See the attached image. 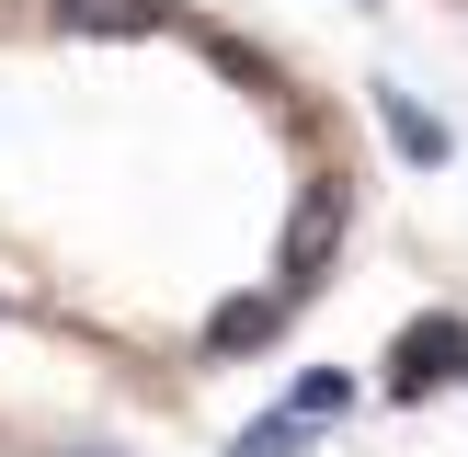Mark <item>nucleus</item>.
Segmentation results:
<instances>
[{
    "label": "nucleus",
    "mask_w": 468,
    "mask_h": 457,
    "mask_svg": "<svg viewBox=\"0 0 468 457\" xmlns=\"http://www.w3.org/2000/svg\"><path fill=\"white\" fill-rule=\"evenodd\" d=\"M332 228H343V183H309L297 218H286V286H297V297H309L320 263H332Z\"/></svg>",
    "instance_id": "obj_1"
},
{
    "label": "nucleus",
    "mask_w": 468,
    "mask_h": 457,
    "mask_svg": "<svg viewBox=\"0 0 468 457\" xmlns=\"http://www.w3.org/2000/svg\"><path fill=\"white\" fill-rule=\"evenodd\" d=\"M434 377H468V320H411L400 332V388H434Z\"/></svg>",
    "instance_id": "obj_2"
},
{
    "label": "nucleus",
    "mask_w": 468,
    "mask_h": 457,
    "mask_svg": "<svg viewBox=\"0 0 468 457\" xmlns=\"http://www.w3.org/2000/svg\"><path fill=\"white\" fill-rule=\"evenodd\" d=\"M286 309H297V286H274V297H229V309L206 320V355H240V343H274V332H286Z\"/></svg>",
    "instance_id": "obj_3"
},
{
    "label": "nucleus",
    "mask_w": 468,
    "mask_h": 457,
    "mask_svg": "<svg viewBox=\"0 0 468 457\" xmlns=\"http://www.w3.org/2000/svg\"><path fill=\"white\" fill-rule=\"evenodd\" d=\"M160 12H172V0H58L69 35H160Z\"/></svg>",
    "instance_id": "obj_4"
},
{
    "label": "nucleus",
    "mask_w": 468,
    "mask_h": 457,
    "mask_svg": "<svg viewBox=\"0 0 468 457\" xmlns=\"http://www.w3.org/2000/svg\"><path fill=\"white\" fill-rule=\"evenodd\" d=\"M378 114H388V137H400V160H446V126H434L411 91H388V80H378Z\"/></svg>",
    "instance_id": "obj_5"
},
{
    "label": "nucleus",
    "mask_w": 468,
    "mask_h": 457,
    "mask_svg": "<svg viewBox=\"0 0 468 457\" xmlns=\"http://www.w3.org/2000/svg\"><path fill=\"white\" fill-rule=\"evenodd\" d=\"M297 446H309V411H274V423H240V446H229V457H297Z\"/></svg>",
    "instance_id": "obj_6"
},
{
    "label": "nucleus",
    "mask_w": 468,
    "mask_h": 457,
    "mask_svg": "<svg viewBox=\"0 0 468 457\" xmlns=\"http://www.w3.org/2000/svg\"><path fill=\"white\" fill-rule=\"evenodd\" d=\"M297 411H309V423H332V411H355V377H332V366H320V377H297Z\"/></svg>",
    "instance_id": "obj_7"
},
{
    "label": "nucleus",
    "mask_w": 468,
    "mask_h": 457,
    "mask_svg": "<svg viewBox=\"0 0 468 457\" xmlns=\"http://www.w3.org/2000/svg\"><path fill=\"white\" fill-rule=\"evenodd\" d=\"M69 457H114V446H69Z\"/></svg>",
    "instance_id": "obj_8"
}]
</instances>
